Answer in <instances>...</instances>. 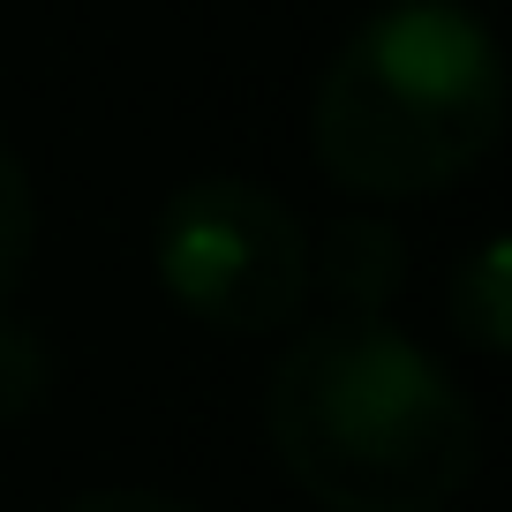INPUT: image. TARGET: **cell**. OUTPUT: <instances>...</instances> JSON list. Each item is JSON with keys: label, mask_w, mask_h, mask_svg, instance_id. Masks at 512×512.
<instances>
[{"label": "cell", "mask_w": 512, "mask_h": 512, "mask_svg": "<svg viewBox=\"0 0 512 512\" xmlns=\"http://www.w3.org/2000/svg\"><path fill=\"white\" fill-rule=\"evenodd\" d=\"M68 512H189V505H181V497H159V490H91Z\"/></svg>", "instance_id": "obj_8"}, {"label": "cell", "mask_w": 512, "mask_h": 512, "mask_svg": "<svg viewBox=\"0 0 512 512\" xmlns=\"http://www.w3.org/2000/svg\"><path fill=\"white\" fill-rule=\"evenodd\" d=\"M53 392V347L31 332V324L0 317V422L38 415Z\"/></svg>", "instance_id": "obj_6"}, {"label": "cell", "mask_w": 512, "mask_h": 512, "mask_svg": "<svg viewBox=\"0 0 512 512\" xmlns=\"http://www.w3.org/2000/svg\"><path fill=\"white\" fill-rule=\"evenodd\" d=\"M31 241H38V196H31V174L8 144H0V302L16 294L23 264H31Z\"/></svg>", "instance_id": "obj_7"}, {"label": "cell", "mask_w": 512, "mask_h": 512, "mask_svg": "<svg viewBox=\"0 0 512 512\" xmlns=\"http://www.w3.org/2000/svg\"><path fill=\"white\" fill-rule=\"evenodd\" d=\"M159 287L211 332H279L309 302V234L272 189L234 174L181 181L151 226Z\"/></svg>", "instance_id": "obj_3"}, {"label": "cell", "mask_w": 512, "mask_h": 512, "mask_svg": "<svg viewBox=\"0 0 512 512\" xmlns=\"http://www.w3.org/2000/svg\"><path fill=\"white\" fill-rule=\"evenodd\" d=\"M452 324L482 354L512 347V241L505 234H482L475 256L452 272Z\"/></svg>", "instance_id": "obj_5"}, {"label": "cell", "mask_w": 512, "mask_h": 512, "mask_svg": "<svg viewBox=\"0 0 512 512\" xmlns=\"http://www.w3.org/2000/svg\"><path fill=\"white\" fill-rule=\"evenodd\" d=\"M264 422L279 467L324 512H445L482 460L467 392L384 317H324L294 332Z\"/></svg>", "instance_id": "obj_1"}, {"label": "cell", "mask_w": 512, "mask_h": 512, "mask_svg": "<svg viewBox=\"0 0 512 512\" xmlns=\"http://www.w3.org/2000/svg\"><path fill=\"white\" fill-rule=\"evenodd\" d=\"M309 279H324L339 302V317H377L407 279V241L377 211H347L324 226V241L309 249Z\"/></svg>", "instance_id": "obj_4"}, {"label": "cell", "mask_w": 512, "mask_h": 512, "mask_svg": "<svg viewBox=\"0 0 512 512\" xmlns=\"http://www.w3.org/2000/svg\"><path fill=\"white\" fill-rule=\"evenodd\" d=\"M505 136V53L460 0H392L332 53L309 106L317 166L354 196H430Z\"/></svg>", "instance_id": "obj_2"}]
</instances>
